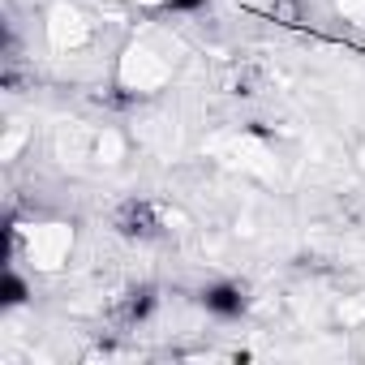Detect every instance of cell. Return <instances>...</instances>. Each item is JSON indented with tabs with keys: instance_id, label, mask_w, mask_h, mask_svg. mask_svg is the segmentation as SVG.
Wrapping results in <instances>:
<instances>
[{
	"instance_id": "8992f818",
	"label": "cell",
	"mask_w": 365,
	"mask_h": 365,
	"mask_svg": "<svg viewBox=\"0 0 365 365\" xmlns=\"http://www.w3.org/2000/svg\"><path fill=\"white\" fill-rule=\"evenodd\" d=\"M172 9H194V5H202V0H168Z\"/></svg>"
},
{
	"instance_id": "5b68a950",
	"label": "cell",
	"mask_w": 365,
	"mask_h": 365,
	"mask_svg": "<svg viewBox=\"0 0 365 365\" xmlns=\"http://www.w3.org/2000/svg\"><path fill=\"white\" fill-rule=\"evenodd\" d=\"M335 5H339V14H344L348 22L365 26V0H335Z\"/></svg>"
},
{
	"instance_id": "6da1fadb",
	"label": "cell",
	"mask_w": 365,
	"mask_h": 365,
	"mask_svg": "<svg viewBox=\"0 0 365 365\" xmlns=\"http://www.w3.org/2000/svg\"><path fill=\"white\" fill-rule=\"evenodd\" d=\"M116 78H120V91L150 95V91H159V86L172 78V65H168L163 52H155V48H146V43H133V48H125Z\"/></svg>"
},
{
	"instance_id": "277c9868",
	"label": "cell",
	"mask_w": 365,
	"mask_h": 365,
	"mask_svg": "<svg viewBox=\"0 0 365 365\" xmlns=\"http://www.w3.org/2000/svg\"><path fill=\"white\" fill-rule=\"evenodd\" d=\"M202 301H207V309H215V314H237V309H241V292H237V288H211Z\"/></svg>"
},
{
	"instance_id": "3957f363",
	"label": "cell",
	"mask_w": 365,
	"mask_h": 365,
	"mask_svg": "<svg viewBox=\"0 0 365 365\" xmlns=\"http://www.w3.org/2000/svg\"><path fill=\"white\" fill-rule=\"evenodd\" d=\"M48 39H52L56 52H65V48H82V43L91 39V22H86L78 9H69V5H56V9L48 14Z\"/></svg>"
},
{
	"instance_id": "7a4b0ae2",
	"label": "cell",
	"mask_w": 365,
	"mask_h": 365,
	"mask_svg": "<svg viewBox=\"0 0 365 365\" xmlns=\"http://www.w3.org/2000/svg\"><path fill=\"white\" fill-rule=\"evenodd\" d=\"M22 245H26V262L35 271H61L73 250V228L69 224H35L22 232Z\"/></svg>"
}]
</instances>
